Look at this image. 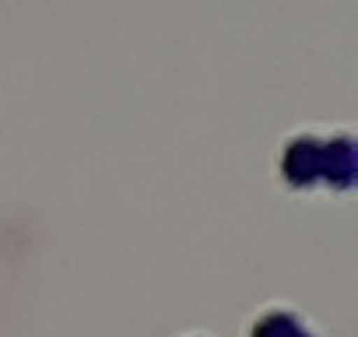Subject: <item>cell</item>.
<instances>
[{
    "instance_id": "obj_1",
    "label": "cell",
    "mask_w": 358,
    "mask_h": 337,
    "mask_svg": "<svg viewBox=\"0 0 358 337\" xmlns=\"http://www.w3.org/2000/svg\"><path fill=\"white\" fill-rule=\"evenodd\" d=\"M253 337H316L306 316L292 313V306H267V313L257 320Z\"/></svg>"
}]
</instances>
